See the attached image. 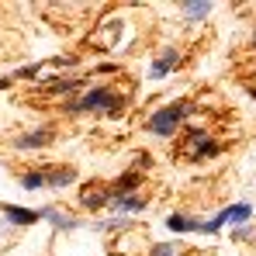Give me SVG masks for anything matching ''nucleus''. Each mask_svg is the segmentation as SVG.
I'll use <instances>...</instances> for the list:
<instances>
[{"mask_svg":"<svg viewBox=\"0 0 256 256\" xmlns=\"http://www.w3.org/2000/svg\"><path fill=\"white\" fill-rule=\"evenodd\" d=\"M111 204H114L118 212L132 214V212H142V208H146V198H142V194H122V198H111Z\"/></svg>","mask_w":256,"mask_h":256,"instance_id":"obj_8","label":"nucleus"},{"mask_svg":"<svg viewBox=\"0 0 256 256\" xmlns=\"http://www.w3.org/2000/svg\"><path fill=\"white\" fill-rule=\"evenodd\" d=\"M45 218V222H48V225H56V228H62V232H66V228H76V222H73V218H66V214H59L56 212V208H45V212H38Z\"/></svg>","mask_w":256,"mask_h":256,"instance_id":"obj_12","label":"nucleus"},{"mask_svg":"<svg viewBox=\"0 0 256 256\" xmlns=\"http://www.w3.org/2000/svg\"><path fill=\"white\" fill-rule=\"evenodd\" d=\"M184 146H190L187 160H212V156H218V152H222L218 138H212V135H208V132H201V128H187Z\"/></svg>","mask_w":256,"mask_h":256,"instance_id":"obj_3","label":"nucleus"},{"mask_svg":"<svg viewBox=\"0 0 256 256\" xmlns=\"http://www.w3.org/2000/svg\"><path fill=\"white\" fill-rule=\"evenodd\" d=\"M187 114H190V104H187V100L166 104V108H160V111L149 118V132H156V135H173Z\"/></svg>","mask_w":256,"mask_h":256,"instance_id":"obj_2","label":"nucleus"},{"mask_svg":"<svg viewBox=\"0 0 256 256\" xmlns=\"http://www.w3.org/2000/svg\"><path fill=\"white\" fill-rule=\"evenodd\" d=\"M7 84H10V80H0V86H7Z\"/></svg>","mask_w":256,"mask_h":256,"instance_id":"obj_17","label":"nucleus"},{"mask_svg":"<svg viewBox=\"0 0 256 256\" xmlns=\"http://www.w3.org/2000/svg\"><path fill=\"white\" fill-rule=\"evenodd\" d=\"M73 180H76L73 166H52V170H45V184L48 187H70Z\"/></svg>","mask_w":256,"mask_h":256,"instance_id":"obj_6","label":"nucleus"},{"mask_svg":"<svg viewBox=\"0 0 256 256\" xmlns=\"http://www.w3.org/2000/svg\"><path fill=\"white\" fill-rule=\"evenodd\" d=\"M166 225H170L173 232H198V228H201V222H198V218H187V214H170Z\"/></svg>","mask_w":256,"mask_h":256,"instance_id":"obj_11","label":"nucleus"},{"mask_svg":"<svg viewBox=\"0 0 256 256\" xmlns=\"http://www.w3.org/2000/svg\"><path fill=\"white\" fill-rule=\"evenodd\" d=\"M111 204V187L104 180H86L80 187V208L84 212H100Z\"/></svg>","mask_w":256,"mask_h":256,"instance_id":"obj_4","label":"nucleus"},{"mask_svg":"<svg viewBox=\"0 0 256 256\" xmlns=\"http://www.w3.org/2000/svg\"><path fill=\"white\" fill-rule=\"evenodd\" d=\"M21 184H24L28 190H38V187H45V170H28L24 176H21Z\"/></svg>","mask_w":256,"mask_h":256,"instance_id":"obj_14","label":"nucleus"},{"mask_svg":"<svg viewBox=\"0 0 256 256\" xmlns=\"http://www.w3.org/2000/svg\"><path fill=\"white\" fill-rule=\"evenodd\" d=\"M152 256H176V246H173V242H163V246H152Z\"/></svg>","mask_w":256,"mask_h":256,"instance_id":"obj_16","label":"nucleus"},{"mask_svg":"<svg viewBox=\"0 0 256 256\" xmlns=\"http://www.w3.org/2000/svg\"><path fill=\"white\" fill-rule=\"evenodd\" d=\"M4 212H7V218H10L14 225H35V222L42 218L38 212H28V208H10V204H7Z\"/></svg>","mask_w":256,"mask_h":256,"instance_id":"obj_10","label":"nucleus"},{"mask_svg":"<svg viewBox=\"0 0 256 256\" xmlns=\"http://www.w3.org/2000/svg\"><path fill=\"white\" fill-rule=\"evenodd\" d=\"M66 111H70V114H80V111H100V114H108V118H118V114L125 111V97H122L114 86H90L80 100L66 104Z\"/></svg>","mask_w":256,"mask_h":256,"instance_id":"obj_1","label":"nucleus"},{"mask_svg":"<svg viewBox=\"0 0 256 256\" xmlns=\"http://www.w3.org/2000/svg\"><path fill=\"white\" fill-rule=\"evenodd\" d=\"M56 138V132L48 125H42V128H35V132H24V135H18L14 138V149H42V146H48Z\"/></svg>","mask_w":256,"mask_h":256,"instance_id":"obj_5","label":"nucleus"},{"mask_svg":"<svg viewBox=\"0 0 256 256\" xmlns=\"http://www.w3.org/2000/svg\"><path fill=\"white\" fill-rule=\"evenodd\" d=\"M176 59H180V52H176V48H163V56L152 62V76H156V80H160V76H166V73L173 70V62H176Z\"/></svg>","mask_w":256,"mask_h":256,"instance_id":"obj_9","label":"nucleus"},{"mask_svg":"<svg viewBox=\"0 0 256 256\" xmlns=\"http://www.w3.org/2000/svg\"><path fill=\"white\" fill-rule=\"evenodd\" d=\"M225 214H228V222H246L250 218V204H232V208H225Z\"/></svg>","mask_w":256,"mask_h":256,"instance_id":"obj_15","label":"nucleus"},{"mask_svg":"<svg viewBox=\"0 0 256 256\" xmlns=\"http://www.w3.org/2000/svg\"><path fill=\"white\" fill-rule=\"evenodd\" d=\"M142 184V173L138 170H128L118 176V184L111 187V198H122V194H135V187Z\"/></svg>","mask_w":256,"mask_h":256,"instance_id":"obj_7","label":"nucleus"},{"mask_svg":"<svg viewBox=\"0 0 256 256\" xmlns=\"http://www.w3.org/2000/svg\"><path fill=\"white\" fill-rule=\"evenodd\" d=\"M212 7H214L212 0H190V4H184V14H187V18H204Z\"/></svg>","mask_w":256,"mask_h":256,"instance_id":"obj_13","label":"nucleus"}]
</instances>
